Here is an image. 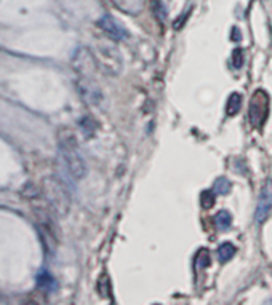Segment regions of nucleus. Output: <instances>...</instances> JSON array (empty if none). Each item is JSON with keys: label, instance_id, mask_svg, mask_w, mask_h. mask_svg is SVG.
I'll list each match as a JSON object with an SVG mask.
<instances>
[{"label": "nucleus", "instance_id": "obj_1", "mask_svg": "<svg viewBox=\"0 0 272 305\" xmlns=\"http://www.w3.org/2000/svg\"><path fill=\"white\" fill-rule=\"evenodd\" d=\"M58 147H59V154H61V158L64 161L66 169L70 175V178H74L75 181H80L82 178H85L87 163L82 157V152L79 149L75 136L67 129L61 131Z\"/></svg>", "mask_w": 272, "mask_h": 305}, {"label": "nucleus", "instance_id": "obj_2", "mask_svg": "<svg viewBox=\"0 0 272 305\" xmlns=\"http://www.w3.org/2000/svg\"><path fill=\"white\" fill-rule=\"evenodd\" d=\"M45 198L47 201L55 208L58 212H67L69 209V194L66 186L58 178H48L45 179Z\"/></svg>", "mask_w": 272, "mask_h": 305}, {"label": "nucleus", "instance_id": "obj_3", "mask_svg": "<svg viewBox=\"0 0 272 305\" xmlns=\"http://www.w3.org/2000/svg\"><path fill=\"white\" fill-rule=\"evenodd\" d=\"M269 104L270 99L269 95L263 90H258L256 93L250 99V109H248V120L250 125L255 129H261L267 120L269 115Z\"/></svg>", "mask_w": 272, "mask_h": 305}, {"label": "nucleus", "instance_id": "obj_4", "mask_svg": "<svg viewBox=\"0 0 272 305\" xmlns=\"http://www.w3.org/2000/svg\"><path fill=\"white\" fill-rule=\"evenodd\" d=\"M95 59H96L98 67H101L109 75H117L120 72V69H122V59H120L117 50L112 47L99 45L95 53Z\"/></svg>", "mask_w": 272, "mask_h": 305}, {"label": "nucleus", "instance_id": "obj_5", "mask_svg": "<svg viewBox=\"0 0 272 305\" xmlns=\"http://www.w3.org/2000/svg\"><path fill=\"white\" fill-rule=\"evenodd\" d=\"M77 88L80 96L84 98V101L90 106H99L103 101V93L101 88L98 86V83L95 82L93 77H84L80 75V78L77 80Z\"/></svg>", "mask_w": 272, "mask_h": 305}, {"label": "nucleus", "instance_id": "obj_6", "mask_svg": "<svg viewBox=\"0 0 272 305\" xmlns=\"http://www.w3.org/2000/svg\"><path fill=\"white\" fill-rule=\"evenodd\" d=\"M272 211V182H267V184L263 187L258 198V206H256V212L255 217L258 224L266 222V219L269 217Z\"/></svg>", "mask_w": 272, "mask_h": 305}, {"label": "nucleus", "instance_id": "obj_7", "mask_svg": "<svg viewBox=\"0 0 272 305\" xmlns=\"http://www.w3.org/2000/svg\"><path fill=\"white\" fill-rule=\"evenodd\" d=\"M98 26L101 27V30L109 38L115 40V42H119V40H124L125 37H128L127 29L122 24H120L117 19H114L112 16H110V15H104L98 21Z\"/></svg>", "mask_w": 272, "mask_h": 305}, {"label": "nucleus", "instance_id": "obj_8", "mask_svg": "<svg viewBox=\"0 0 272 305\" xmlns=\"http://www.w3.org/2000/svg\"><path fill=\"white\" fill-rule=\"evenodd\" d=\"M216 254H218V260L219 262H227V260H230L234 257V254H236V246L232 245V243H223L219 248H218V251H216Z\"/></svg>", "mask_w": 272, "mask_h": 305}, {"label": "nucleus", "instance_id": "obj_9", "mask_svg": "<svg viewBox=\"0 0 272 305\" xmlns=\"http://www.w3.org/2000/svg\"><path fill=\"white\" fill-rule=\"evenodd\" d=\"M242 107V96L239 93H232L227 99V106H226V112L229 117H232L236 114H239V110Z\"/></svg>", "mask_w": 272, "mask_h": 305}, {"label": "nucleus", "instance_id": "obj_10", "mask_svg": "<svg viewBox=\"0 0 272 305\" xmlns=\"http://www.w3.org/2000/svg\"><path fill=\"white\" fill-rule=\"evenodd\" d=\"M230 222H232V217L227 211H219L215 216V226L219 230H227L230 227Z\"/></svg>", "mask_w": 272, "mask_h": 305}, {"label": "nucleus", "instance_id": "obj_11", "mask_svg": "<svg viewBox=\"0 0 272 305\" xmlns=\"http://www.w3.org/2000/svg\"><path fill=\"white\" fill-rule=\"evenodd\" d=\"M37 284H38L40 289H44V291L48 292V291H52V289L55 288V280L50 277V273L44 272V273H40V275H38Z\"/></svg>", "mask_w": 272, "mask_h": 305}, {"label": "nucleus", "instance_id": "obj_12", "mask_svg": "<svg viewBox=\"0 0 272 305\" xmlns=\"http://www.w3.org/2000/svg\"><path fill=\"white\" fill-rule=\"evenodd\" d=\"M213 192L219 195H226L230 192V182L226 178H218L215 181V186H213Z\"/></svg>", "mask_w": 272, "mask_h": 305}, {"label": "nucleus", "instance_id": "obj_13", "mask_svg": "<svg viewBox=\"0 0 272 305\" xmlns=\"http://www.w3.org/2000/svg\"><path fill=\"white\" fill-rule=\"evenodd\" d=\"M210 266V252L207 249H200L196 256V267L197 269H205Z\"/></svg>", "mask_w": 272, "mask_h": 305}, {"label": "nucleus", "instance_id": "obj_14", "mask_svg": "<svg viewBox=\"0 0 272 305\" xmlns=\"http://www.w3.org/2000/svg\"><path fill=\"white\" fill-rule=\"evenodd\" d=\"M244 61H245V55H244V50L242 48H236L232 52V56H230V63H232L234 69H240L244 66Z\"/></svg>", "mask_w": 272, "mask_h": 305}, {"label": "nucleus", "instance_id": "obj_15", "mask_svg": "<svg viewBox=\"0 0 272 305\" xmlns=\"http://www.w3.org/2000/svg\"><path fill=\"white\" fill-rule=\"evenodd\" d=\"M98 289H99V294H101L103 297H110V283H109L107 275H103L101 278H99Z\"/></svg>", "mask_w": 272, "mask_h": 305}, {"label": "nucleus", "instance_id": "obj_16", "mask_svg": "<svg viewBox=\"0 0 272 305\" xmlns=\"http://www.w3.org/2000/svg\"><path fill=\"white\" fill-rule=\"evenodd\" d=\"M200 203H202V206L205 209L211 208L215 205V194H213V192H210V190L202 192V195H200Z\"/></svg>", "mask_w": 272, "mask_h": 305}, {"label": "nucleus", "instance_id": "obj_17", "mask_svg": "<svg viewBox=\"0 0 272 305\" xmlns=\"http://www.w3.org/2000/svg\"><path fill=\"white\" fill-rule=\"evenodd\" d=\"M152 12L156 13V18L159 19L160 23H164V19H165V7L160 4V0H152Z\"/></svg>", "mask_w": 272, "mask_h": 305}, {"label": "nucleus", "instance_id": "obj_18", "mask_svg": "<svg viewBox=\"0 0 272 305\" xmlns=\"http://www.w3.org/2000/svg\"><path fill=\"white\" fill-rule=\"evenodd\" d=\"M230 38L234 40V42H240L242 40V34H240V29L237 26L232 27V30H230Z\"/></svg>", "mask_w": 272, "mask_h": 305}]
</instances>
